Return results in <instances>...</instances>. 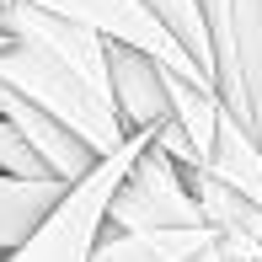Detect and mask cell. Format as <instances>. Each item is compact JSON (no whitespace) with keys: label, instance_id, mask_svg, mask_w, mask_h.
I'll return each mask as SVG.
<instances>
[{"label":"cell","instance_id":"cell-1","mask_svg":"<svg viewBox=\"0 0 262 262\" xmlns=\"http://www.w3.org/2000/svg\"><path fill=\"white\" fill-rule=\"evenodd\" d=\"M0 80L32 107L86 139L91 156L118 150L134 128H123L113 102V80H107V38L70 16L54 11L6 6V43H0Z\"/></svg>","mask_w":262,"mask_h":262},{"label":"cell","instance_id":"cell-2","mask_svg":"<svg viewBox=\"0 0 262 262\" xmlns=\"http://www.w3.org/2000/svg\"><path fill=\"white\" fill-rule=\"evenodd\" d=\"M220 107L262 145V0H193Z\"/></svg>","mask_w":262,"mask_h":262},{"label":"cell","instance_id":"cell-3","mask_svg":"<svg viewBox=\"0 0 262 262\" xmlns=\"http://www.w3.org/2000/svg\"><path fill=\"white\" fill-rule=\"evenodd\" d=\"M145 139H150L145 128H134V134H128L118 150H107L86 177H75V182L64 187V198L54 204V214L16 246V252H6L0 262H86L97 230L107 225V198H113L118 177L128 171V161L139 156Z\"/></svg>","mask_w":262,"mask_h":262},{"label":"cell","instance_id":"cell-4","mask_svg":"<svg viewBox=\"0 0 262 262\" xmlns=\"http://www.w3.org/2000/svg\"><path fill=\"white\" fill-rule=\"evenodd\" d=\"M107 225L113 230H166V225H204V209L193 198L187 166L171 161L156 139L139 145L128 171L118 177L107 198Z\"/></svg>","mask_w":262,"mask_h":262},{"label":"cell","instance_id":"cell-5","mask_svg":"<svg viewBox=\"0 0 262 262\" xmlns=\"http://www.w3.org/2000/svg\"><path fill=\"white\" fill-rule=\"evenodd\" d=\"M21 6H38V11H54V16H70V21H80V27L102 32V38H113V43H128V49L150 54L156 64L171 70V75H182L187 86L214 91L209 70L198 64L182 43H177V32L166 27V21L145 6V0H21Z\"/></svg>","mask_w":262,"mask_h":262},{"label":"cell","instance_id":"cell-6","mask_svg":"<svg viewBox=\"0 0 262 262\" xmlns=\"http://www.w3.org/2000/svg\"><path fill=\"white\" fill-rule=\"evenodd\" d=\"M107 80H113V102H118L123 128H145V134L177 128V118H171V70L166 64H156L150 54L107 38Z\"/></svg>","mask_w":262,"mask_h":262},{"label":"cell","instance_id":"cell-7","mask_svg":"<svg viewBox=\"0 0 262 262\" xmlns=\"http://www.w3.org/2000/svg\"><path fill=\"white\" fill-rule=\"evenodd\" d=\"M209 241V225H166V230H113L102 225L86 262H187Z\"/></svg>","mask_w":262,"mask_h":262},{"label":"cell","instance_id":"cell-8","mask_svg":"<svg viewBox=\"0 0 262 262\" xmlns=\"http://www.w3.org/2000/svg\"><path fill=\"white\" fill-rule=\"evenodd\" d=\"M64 187L70 182H59V177H11V171H0V257L16 252L49 220L54 204L64 198Z\"/></svg>","mask_w":262,"mask_h":262},{"label":"cell","instance_id":"cell-9","mask_svg":"<svg viewBox=\"0 0 262 262\" xmlns=\"http://www.w3.org/2000/svg\"><path fill=\"white\" fill-rule=\"evenodd\" d=\"M145 6L156 11L166 27L177 32V43H182V49L209 70V38H204V16H198V6H193V0H145ZM209 80H214V75H209Z\"/></svg>","mask_w":262,"mask_h":262},{"label":"cell","instance_id":"cell-10","mask_svg":"<svg viewBox=\"0 0 262 262\" xmlns=\"http://www.w3.org/2000/svg\"><path fill=\"white\" fill-rule=\"evenodd\" d=\"M0 171H11V177H54L11 118H0Z\"/></svg>","mask_w":262,"mask_h":262},{"label":"cell","instance_id":"cell-11","mask_svg":"<svg viewBox=\"0 0 262 262\" xmlns=\"http://www.w3.org/2000/svg\"><path fill=\"white\" fill-rule=\"evenodd\" d=\"M6 6H11V0H0V32H6Z\"/></svg>","mask_w":262,"mask_h":262},{"label":"cell","instance_id":"cell-12","mask_svg":"<svg viewBox=\"0 0 262 262\" xmlns=\"http://www.w3.org/2000/svg\"><path fill=\"white\" fill-rule=\"evenodd\" d=\"M0 43H6V32H0Z\"/></svg>","mask_w":262,"mask_h":262}]
</instances>
